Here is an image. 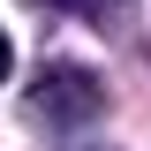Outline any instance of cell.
<instances>
[{"label": "cell", "mask_w": 151, "mask_h": 151, "mask_svg": "<svg viewBox=\"0 0 151 151\" xmlns=\"http://www.w3.org/2000/svg\"><path fill=\"white\" fill-rule=\"evenodd\" d=\"M53 8H76V15H98V23H106L113 8H121V0H53Z\"/></svg>", "instance_id": "7a4b0ae2"}, {"label": "cell", "mask_w": 151, "mask_h": 151, "mask_svg": "<svg viewBox=\"0 0 151 151\" xmlns=\"http://www.w3.org/2000/svg\"><path fill=\"white\" fill-rule=\"evenodd\" d=\"M8 68H15V45H8V30H0V83H8Z\"/></svg>", "instance_id": "3957f363"}, {"label": "cell", "mask_w": 151, "mask_h": 151, "mask_svg": "<svg viewBox=\"0 0 151 151\" xmlns=\"http://www.w3.org/2000/svg\"><path fill=\"white\" fill-rule=\"evenodd\" d=\"M30 106H38V121H53V129H83V121L106 113V76L83 68V60H45Z\"/></svg>", "instance_id": "6da1fadb"}]
</instances>
